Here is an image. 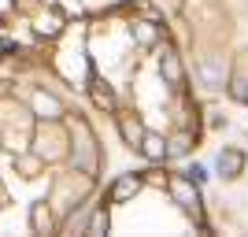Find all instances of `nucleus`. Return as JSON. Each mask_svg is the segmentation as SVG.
<instances>
[{"instance_id":"8","label":"nucleus","mask_w":248,"mask_h":237,"mask_svg":"<svg viewBox=\"0 0 248 237\" xmlns=\"http://www.w3.org/2000/svg\"><path fill=\"white\" fill-rule=\"evenodd\" d=\"M119 126H123V137L130 144H141V137H145V130H141V126L134 123V119H130V115H123V119H119Z\"/></svg>"},{"instance_id":"10","label":"nucleus","mask_w":248,"mask_h":237,"mask_svg":"<svg viewBox=\"0 0 248 237\" xmlns=\"http://www.w3.org/2000/svg\"><path fill=\"white\" fill-rule=\"evenodd\" d=\"M93 100L100 104V108H108V111H115V96H111V89H104L100 82H93Z\"/></svg>"},{"instance_id":"4","label":"nucleus","mask_w":248,"mask_h":237,"mask_svg":"<svg viewBox=\"0 0 248 237\" xmlns=\"http://www.w3.org/2000/svg\"><path fill=\"white\" fill-rule=\"evenodd\" d=\"M137 148H141L148 159H163V156H167V144H163V137H159V134H145Z\"/></svg>"},{"instance_id":"2","label":"nucleus","mask_w":248,"mask_h":237,"mask_svg":"<svg viewBox=\"0 0 248 237\" xmlns=\"http://www.w3.org/2000/svg\"><path fill=\"white\" fill-rule=\"evenodd\" d=\"M241 167H245V156L237 152V148H226V152H218V174L226 178H237Z\"/></svg>"},{"instance_id":"1","label":"nucleus","mask_w":248,"mask_h":237,"mask_svg":"<svg viewBox=\"0 0 248 237\" xmlns=\"http://www.w3.org/2000/svg\"><path fill=\"white\" fill-rule=\"evenodd\" d=\"M170 193L178 196V204H182V207L197 211V189H193V182H189V178H174V182H170Z\"/></svg>"},{"instance_id":"7","label":"nucleus","mask_w":248,"mask_h":237,"mask_svg":"<svg viewBox=\"0 0 248 237\" xmlns=\"http://www.w3.org/2000/svg\"><path fill=\"white\" fill-rule=\"evenodd\" d=\"M33 104H37V111H41L45 119H56V115H63L60 100H52V96H45V93H37V96H33Z\"/></svg>"},{"instance_id":"6","label":"nucleus","mask_w":248,"mask_h":237,"mask_svg":"<svg viewBox=\"0 0 248 237\" xmlns=\"http://www.w3.org/2000/svg\"><path fill=\"white\" fill-rule=\"evenodd\" d=\"M159 67H163V78H167L170 85H182V78H186V74H182V63H178L174 52H163V63H159Z\"/></svg>"},{"instance_id":"16","label":"nucleus","mask_w":248,"mask_h":237,"mask_svg":"<svg viewBox=\"0 0 248 237\" xmlns=\"http://www.w3.org/2000/svg\"><path fill=\"white\" fill-rule=\"evenodd\" d=\"M204 178H207V171H204L200 163H193V171H189V182H204Z\"/></svg>"},{"instance_id":"9","label":"nucleus","mask_w":248,"mask_h":237,"mask_svg":"<svg viewBox=\"0 0 248 237\" xmlns=\"http://www.w3.org/2000/svg\"><path fill=\"white\" fill-rule=\"evenodd\" d=\"M134 33H137V41H141V45H155V41H159V30H155L152 22H137Z\"/></svg>"},{"instance_id":"13","label":"nucleus","mask_w":248,"mask_h":237,"mask_svg":"<svg viewBox=\"0 0 248 237\" xmlns=\"http://www.w3.org/2000/svg\"><path fill=\"white\" fill-rule=\"evenodd\" d=\"M186 148H189V137H186V134H178L174 141L167 144V156H186Z\"/></svg>"},{"instance_id":"3","label":"nucleus","mask_w":248,"mask_h":237,"mask_svg":"<svg viewBox=\"0 0 248 237\" xmlns=\"http://www.w3.org/2000/svg\"><path fill=\"white\" fill-rule=\"evenodd\" d=\"M200 78H204L207 85H222V82H226V63L204 60V63H200Z\"/></svg>"},{"instance_id":"11","label":"nucleus","mask_w":248,"mask_h":237,"mask_svg":"<svg viewBox=\"0 0 248 237\" xmlns=\"http://www.w3.org/2000/svg\"><path fill=\"white\" fill-rule=\"evenodd\" d=\"M33 230H45V234L52 230V219H48V207H45V204L33 207Z\"/></svg>"},{"instance_id":"14","label":"nucleus","mask_w":248,"mask_h":237,"mask_svg":"<svg viewBox=\"0 0 248 237\" xmlns=\"http://www.w3.org/2000/svg\"><path fill=\"white\" fill-rule=\"evenodd\" d=\"M230 93H233V100L248 104V82H245V78H233V85H230Z\"/></svg>"},{"instance_id":"5","label":"nucleus","mask_w":248,"mask_h":237,"mask_svg":"<svg viewBox=\"0 0 248 237\" xmlns=\"http://www.w3.org/2000/svg\"><path fill=\"white\" fill-rule=\"evenodd\" d=\"M137 189H141V178L137 174H123L119 182H115V189H111V200H126V196H134Z\"/></svg>"},{"instance_id":"15","label":"nucleus","mask_w":248,"mask_h":237,"mask_svg":"<svg viewBox=\"0 0 248 237\" xmlns=\"http://www.w3.org/2000/svg\"><path fill=\"white\" fill-rule=\"evenodd\" d=\"M100 230H108V215H104V211H96L93 222H89V234H100Z\"/></svg>"},{"instance_id":"12","label":"nucleus","mask_w":248,"mask_h":237,"mask_svg":"<svg viewBox=\"0 0 248 237\" xmlns=\"http://www.w3.org/2000/svg\"><path fill=\"white\" fill-rule=\"evenodd\" d=\"M60 15H48V19H45V15H41V19H37V30H41V33H60Z\"/></svg>"}]
</instances>
